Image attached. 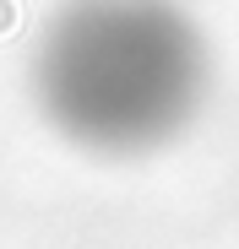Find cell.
I'll return each mask as SVG.
<instances>
[{
    "mask_svg": "<svg viewBox=\"0 0 239 249\" xmlns=\"http://www.w3.org/2000/svg\"><path fill=\"white\" fill-rule=\"evenodd\" d=\"M27 87L71 152L136 162L196 130L218 49L190 0H60L33 38Z\"/></svg>",
    "mask_w": 239,
    "mask_h": 249,
    "instance_id": "obj_1",
    "label": "cell"
}]
</instances>
